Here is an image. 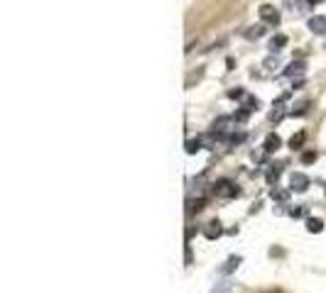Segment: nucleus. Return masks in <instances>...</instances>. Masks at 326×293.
Masks as SVG:
<instances>
[{"mask_svg": "<svg viewBox=\"0 0 326 293\" xmlns=\"http://www.w3.org/2000/svg\"><path fill=\"white\" fill-rule=\"evenodd\" d=\"M211 193L216 196V198L230 201V198L240 196V188H238V186H235L233 181H228V179H218L216 183H211Z\"/></svg>", "mask_w": 326, "mask_h": 293, "instance_id": "obj_1", "label": "nucleus"}, {"mask_svg": "<svg viewBox=\"0 0 326 293\" xmlns=\"http://www.w3.org/2000/svg\"><path fill=\"white\" fill-rule=\"evenodd\" d=\"M307 188H309V176L299 174V171H294V174L289 176V191H294V193H307Z\"/></svg>", "mask_w": 326, "mask_h": 293, "instance_id": "obj_2", "label": "nucleus"}, {"mask_svg": "<svg viewBox=\"0 0 326 293\" xmlns=\"http://www.w3.org/2000/svg\"><path fill=\"white\" fill-rule=\"evenodd\" d=\"M258 13H260V20H263V22H268V25H280V13H277L272 5H263Z\"/></svg>", "mask_w": 326, "mask_h": 293, "instance_id": "obj_3", "label": "nucleus"}, {"mask_svg": "<svg viewBox=\"0 0 326 293\" xmlns=\"http://www.w3.org/2000/svg\"><path fill=\"white\" fill-rule=\"evenodd\" d=\"M201 232H204V237H206V239H218L221 235H223V227H221V222H218V220H211V222H206V225H204V230H201Z\"/></svg>", "mask_w": 326, "mask_h": 293, "instance_id": "obj_4", "label": "nucleus"}, {"mask_svg": "<svg viewBox=\"0 0 326 293\" xmlns=\"http://www.w3.org/2000/svg\"><path fill=\"white\" fill-rule=\"evenodd\" d=\"M309 30H311L314 35H326V18L324 15H314V18H309Z\"/></svg>", "mask_w": 326, "mask_h": 293, "instance_id": "obj_5", "label": "nucleus"}, {"mask_svg": "<svg viewBox=\"0 0 326 293\" xmlns=\"http://www.w3.org/2000/svg\"><path fill=\"white\" fill-rule=\"evenodd\" d=\"M280 176H282V164H275V166H270V169H268V174H265V181H268L270 186H277Z\"/></svg>", "mask_w": 326, "mask_h": 293, "instance_id": "obj_6", "label": "nucleus"}, {"mask_svg": "<svg viewBox=\"0 0 326 293\" xmlns=\"http://www.w3.org/2000/svg\"><path fill=\"white\" fill-rule=\"evenodd\" d=\"M299 73H304V61H292L287 69L282 71V76H287V78H294V76H299Z\"/></svg>", "mask_w": 326, "mask_h": 293, "instance_id": "obj_7", "label": "nucleus"}, {"mask_svg": "<svg viewBox=\"0 0 326 293\" xmlns=\"http://www.w3.org/2000/svg\"><path fill=\"white\" fill-rule=\"evenodd\" d=\"M280 146H282L280 134H275V132H272V134H268V137H265V149H268V152H277Z\"/></svg>", "mask_w": 326, "mask_h": 293, "instance_id": "obj_8", "label": "nucleus"}, {"mask_svg": "<svg viewBox=\"0 0 326 293\" xmlns=\"http://www.w3.org/2000/svg\"><path fill=\"white\" fill-rule=\"evenodd\" d=\"M282 47H287V37L285 35H275L270 39V52H280Z\"/></svg>", "mask_w": 326, "mask_h": 293, "instance_id": "obj_9", "label": "nucleus"}, {"mask_svg": "<svg viewBox=\"0 0 326 293\" xmlns=\"http://www.w3.org/2000/svg\"><path fill=\"white\" fill-rule=\"evenodd\" d=\"M270 196H272V201H277V203H282V205H285V203H287V198H289V191H285V188H277V186H275V188L270 191Z\"/></svg>", "mask_w": 326, "mask_h": 293, "instance_id": "obj_10", "label": "nucleus"}, {"mask_svg": "<svg viewBox=\"0 0 326 293\" xmlns=\"http://www.w3.org/2000/svg\"><path fill=\"white\" fill-rule=\"evenodd\" d=\"M199 149H204V137H196V139L187 142V154H196Z\"/></svg>", "mask_w": 326, "mask_h": 293, "instance_id": "obj_11", "label": "nucleus"}, {"mask_svg": "<svg viewBox=\"0 0 326 293\" xmlns=\"http://www.w3.org/2000/svg\"><path fill=\"white\" fill-rule=\"evenodd\" d=\"M307 230L309 232H321V230H324V220L321 218H309L307 220Z\"/></svg>", "mask_w": 326, "mask_h": 293, "instance_id": "obj_12", "label": "nucleus"}, {"mask_svg": "<svg viewBox=\"0 0 326 293\" xmlns=\"http://www.w3.org/2000/svg\"><path fill=\"white\" fill-rule=\"evenodd\" d=\"M240 261H243V259H240V256H230L228 261H226V266H223V269H221V274H230V271H233V269H238V266H240Z\"/></svg>", "mask_w": 326, "mask_h": 293, "instance_id": "obj_13", "label": "nucleus"}, {"mask_svg": "<svg viewBox=\"0 0 326 293\" xmlns=\"http://www.w3.org/2000/svg\"><path fill=\"white\" fill-rule=\"evenodd\" d=\"M282 117H285V108H282V103L277 100V103H275V110L270 112V120H272V122H280Z\"/></svg>", "mask_w": 326, "mask_h": 293, "instance_id": "obj_14", "label": "nucleus"}, {"mask_svg": "<svg viewBox=\"0 0 326 293\" xmlns=\"http://www.w3.org/2000/svg\"><path fill=\"white\" fill-rule=\"evenodd\" d=\"M304 139H307V134H304V132H297V134H292V139H289V146H292V149H302Z\"/></svg>", "mask_w": 326, "mask_h": 293, "instance_id": "obj_15", "label": "nucleus"}, {"mask_svg": "<svg viewBox=\"0 0 326 293\" xmlns=\"http://www.w3.org/2000/svg\"><path fill=\"white\" fill-rule=\"evenodd\" d=\"M268 149H265V146H263V149H255V152H253V162H255V164H265V162H268Z\"/></svg>", "mask_w": 326, "mask_h": 293, "instance_id": "obj_16", "label": "nucleus"}, {"mask_svg": "<svg viewBox=\"0 0 326 293\" xmlns=\"http://www.w3.org/2000/svg\"><path fill=\"white\" fill-rule=\"evenodd\" d=\"M258 105H260V103H258V98H253V95H246V98H243V105H240V108L248 110V112H253V110H258Z\"/></svg>", "mask_w": 326, "mask_h": 293, "instance_id": "obj_17", "label": "nucleus"}, {"mask_svg": "<svg viewBox=\"0 0 326 293\" xmlns=\"http://www.w3.org/2000/svg\"><path fill=\"white\" fill-rule=\"evenodd\" d=\"M230 288H233V283L226 278V281H218V283L211 288V293H230Z\"/></svg>", "mask_w": 326, "mask_h": 293, "instance_id": "obj_18", "label": "nucleus"}, {"mask_svg": "<svg viewBox=\"0 0 326 293\" xmlns=\"http://www.w3.org/2000/svg\"><path fill=\"white\" fill-rule=\"evenodd\" d=\"M263 35H265V30H263L260 25H258V27H248V30H246V37H248V39H258V37H263Z\"/></svg>", "mask_w": 326, "mask_h": 293, "instance_id": "obj_19", "label": "nucleus"}, {"mask_svg": "<svg viewBox=\"0 0 326 293\" xmlns=\"http://www.w3.org/2000/svg\"><path fill=\"white\" fill-rule=\"evenodd\" d=\"M248 117H250V112L248 110H235V115H233V120H235V122H248Z\"/></svg>", "mask_w": 326, "mask_h": 293, "instance_id": "obj_20", "label": "nucleus"}, {"mask_svg": "<svg viewBox=\"0 0 326 293\" xmlns=\"http://www.w3.org/2000/svg\"><path fill=\"white\" fill-rule=\"evenodd\" d=\"M316 162V152H304L302 154V164H314Z\"/></svg>", "mask_w": 326, "mask_h": 293, "instance_id": "obj_21", "label": "nucleus"}, {"mask_svg": "<svg viewBox=\"0 0 326 293\" xmlns=\"http://www.w3.org/2000/svg\"><path fill=\"white\" fill-rule=\"evenodd\" d=\"M228 98H233V100H235V98H238V100H243V98H246V91H243V88H235V91H228Z\"/></svg>", "mask_w": 326, "mask_h": 293, "instance_id": "obj_22", "label": "nucleus"}, {"mask_svg": "<svg viewBox=\"0 0 326 293\" xmlns=\"http://www.w3.org/2000/svg\"><path fill=\"white\" fill-rule=\"evenodd\" d=\"M243 139H246V134H243V132H238V134H230V144H240V142H243Z\"/></svg>", "mask_w": 326, "mask_h": 293, "instance_id": "obj_23", "label": "nucleus"}, {"mask_svg": "<svg viewBox=\"0 0 326 293\" xmlns=\"http://www.w3.org/2000/svg\"><path fill=\"white\" fill-rule=\"evenodd\" d=\"M304 213H307V210H304L302 205H299V208H292V210H289V215H292V218H302Z\"/></svg>", "mask_w": 326, "mask_h": 293, "instance_id": "obj_24", "label": "nucleus"}, {"mask_svg": "<svg viewBox=\"0 0 326 293\" xmlns=\"http://www.w3.org/2000/svg\"><path fill=\"white\" fill-rule=\"evenodd\" d=\"M265 66H268V69H272V66H277V56H275V59H268V61H265Z\"/></svg>", "mask_w": 326, "mask_h": 293, "instance_id": "obj_25", "label": "nucleus"}, {"mask_svg": "<svg viewBox=\"0 0 326 293\" xmlns=\"http://www.w3.org/2000/svg\"><path fill=\"white\" fill-rule=\"evenodd\" d=\"M309 5H316V3H321V0H307Z\"/></svg>", "mask_w": 326, "mask_h": 293, "instance_id": "obj_26", "label": "nucleus"}]
</instances>
